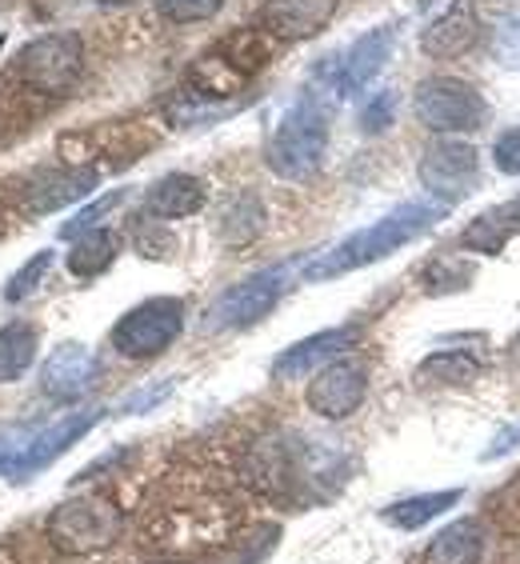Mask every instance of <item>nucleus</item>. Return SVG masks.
Segmentation results:
<instances>
[{
  "label": "nucleus",
  "instance_id": "nucleus-1",
  "mask_svg": "<svg viewBox=\"0 0 520 564\" xmlns=\"http://www.w3.org/2000/svg\"><path fill=\"white\" fill-rule=\"evenodd\" d=\"M245 480L272 500L328 497L340 480V453L325 448V441H304L293 433L264 436L245 456Z\"/></svg>",
  "mask_w": 520,
  "mask_h": 564
},
{
  "label": "nucleus",
  "instance_id": "nucleus-2",
  "mask_svg": "<svg viewBox=\"0 0 520 564\" xmlns=\"http://www.w3.org/2000/svg\"><path fill=\"white\" fill-rule=\"evenodd\" d=\"M445 213H448V205H441V200H409V205L392 208L389 217L372 220L369 228H357L353 237H345L340 245L321 252L316 261H308L304 281H333V276H345V272H357V269H365V264L384 261V257H392L397 249H404V245H412L416 237H424Z\"/></svg>",
  "mask_w": 520,
  "mask_h": 564
},
{
  "label": "nucleus",
  "instance_id": "nucleus-3",
  "mask_svg": "<svg viewBox=\"0 0 520 564\" xmlns=\"http://www.w3.org/2000/svg\"><path fill=\"white\" fill-rule=\"evenodd\" d=\"M328 149V109L321 97H301L293 109L277 120L264 161L284 181H308L321 169Z\"/></svg>",
  "mask_w": 520,
  "mask_h": 564
},
{
  "label": "nucleus",
  "instance_id": "nucleus-4",
  "mask_svg": "<svg viewBox=\"0 0 520 564\" xmlns=\"http://www.w3.org/2000/svg\"><path fill=\"white\" fill-rule=\"evenodd\" d=\"M44 529H48V541L61 553L88 556L117 541L120 529H124V512L109 497H76L65 500V505H56Z\"/></svg>",
  "mask_w": 520,
  "mask_h": 564
},
{
  "label": "nucleus",
  "instance_id": "nucleus-5",
  "mask_svg": "<svg viewBox=\"0 0 520 564\" xmlns=\"http://www.w3.org/2000/svg\"><path fill=\"white\" fill-rule=\"evenodd\" d=\"M85 68V44L76 33L36 36L17 56V80L36 97H68Z\"/></svg>",
  "mask_w": 520,
  "mask_h": 564
},
{
  "label": "nucleus",
  "instance_id": "nucleus-6",
  "mask_svg": "<svg viewBox=\"0 0 520 564\" xmlns=\"http://www.w3.org/2000/svg\"><path fill=\"white\" fill-rule=\"evenodd\" d=\"M105 416V409H85V413H68L61 421L33 429V433H17V445H0V477L29 480L41 468H48L56 456H65L93 424Z\"/></svg>",
  "mask_w": 520,
  "mask_h": 564
},
{
  "label": "nucleus",
  "instance_id": "nucleus-7",
  "mask_svg": "<svg viewBox=\"0 0 520 564\" xmlns=\"http://www.w3.org/2000/svg\"><path fill=\"white\" fill-rule=\"evenodd\" d=\"M181 333H185V301L152 296V301L137 304L120 316L117 328H112V348L129 360H149L161 357Z\"/></svg>",
  "mask_w": 520,
  "mask_h": 564
},
{
  "label": "nucleus",
  "instance_id": "nucleus-8",
  "mask_svg": "<svg viewBox=\"0 0 520 564\" xmlns=\"http://www.w3.org/2000/svg\"><path fill=\"white\" fill-rule=\"evenodd\" d=\"M412 112L424 129L433 132H477L488 120V105L477 88L461 80V76H429L421 80Z\"/></svg>",
  "mask_w": 520,
  "mask_h": 564
},
{
  "label": "nucleus",
  "instance_id": "nucleus-9",
  "mask_svg": "<svg viewBox=\"0 0 520 564\" xmlns=\"http://www.w3.org/2000/svg\"><path fill=\"white\" fill-rule=\"evenodd\" d=\"M289 281H293V264H272V269L252 272L249 281L232 284V289H225L217 296V304L208 308L205 328L225 333V328L257 325L260 316H269L277 308V301L289 293Z\"/></svg>",
  "mask_w": 520,
  "mask_h": 564
},
{
  "label": "nucleus",
  "instance_id": "nucleus-10",
  "mask_svg": "<svg viewBox=\"0 0 520 564\" xmlns=\"http://www.w3.org/2000/svg\"><path fill=\"white\" fill-rule=\"evenodd\" d=\"M369 397V369H365V360L357 357H336L328 360L325 369H316L313 384L304 392V401L313 409L316 416H325V421H345L353 416L365 404Z\"/></svg>",
  "mask_w": 520,
  "mask_h": 564
},
{
  "label": "nucleus",
  "instance_id": "nucleus-11",
  "mask_svg": "<svg viewBox=\"0 0 520 564\" xmlns=\"http://www.w3.org/2000/svg\"><path fill=\"white\" fill-rule=\"evenodd\" d=\"M477 176H480V161H477V149H473V144L436 141L424 149L421 185L429 188V196L441 200V205H453V200L473 193Z\"/></svg>",
  "mask_w": 520,
  "mask_h": 564
},
{
  "label": "nucleus",
  "instance_id": "nucleus-12",
  "mask_svg": "<svg viewBox=\"0 0 520 564\" xmlns=\"http://www.w3.org/2000/svg\"><path fill=\"white\" fill-rule=\"evenodd\" d=\"M100 377V365L97 357L88 352L85 345H61L48 352V360H44L41 369V389L44 397H53V401L61 404H73L80 401V397H88V389L97 384Z\"/></svg>",
  "mask_w": 520,
  "mask_h": 564
},
{
  "label": "nucleus",
  "instance_id": "nucleus-13",
  "mask_svg": "<svg viewBox=\"0 0 520 564\" xmlns=\"http://www.w3.org/2000/svg\"><path fill=\"white\" fill-rule=\"evenodd\" d=\"M357 340H360V328L357 325L325 328V333H316V337H304V340H296L293 348H284L281 357L272 360V377H277V380L313 377L316 369H325L328 360L345 357V352L357 345Z\"/></svg>",
  "mask_w": 520,
  "mask_h": 564
},
{
  "label": "nucleus",
  "instance_id": "nucleus-14",
  "mask_svg": "<svg viewBox=\"0 0 520 564\" xmlns=\"http://www.w3.org/2000/svg\"><path fill=\"white\" fill-rule=\"evenodd\" d=\"M97 169H41L21 185V200L29 213H56V208H68L76 200H85L93 188H97Z\"/></svg>",
  "mask_w": 520,
  "mask_h": 564
},
{
  "label": "nucleus",
  "instance_id": "nucleus-15",
  "mask_svg": "<svg viewBox=\"0 0 520 564\" xmlns=\"http://www.w3.org/2000/svg\"><path fill=\"white\" fill-rule=\"evenodd\" d=\"M392 36H397L392 29H372V33L357 36V41L348 44L345 56H340V61H336V68H333L336 97H353V93H360V88L369 85L380 68L389 65Z\"/></svg>",
  "mask_w": 520,
  "mask_h": 564
},
{
  "label": "nucleus",
  "instance_id": "nucleus-16",
  "mask_svg": "<svg viewBox=\"0 0 520 564\" xmlns=\"http://www.w3.org/2000/svg\"><path fill=\"white\" fill-rule=\"evenodd\" d=\"M336 0H264L260 29L277 41H304L333 21Z\"/></svg>",
  "mask_w": 520,
  "mask_h": 564
},
{
  "label": "nucleus",
  "instance_id": "nucleus-17",
  "mask_svg": "<svg viewBox=\"0 0 520 564\" xmlns=\"http://www.w3.org/2000/svg\"><path fill=\"white\" fill-rule=\"evenodd\" d=\"M144 208L161 220H185L205 208V181L193 173H169L152 181L144 193Z\"/></svg>",
  "mask_w": 520,
  "mask_h": 564
},
{
  "label": "nucleus",
  "instance_id": "nucleus-18",
  "mask_svg": "<svg viewBox=\"0 0 520 564\" xmlns=\"http://www.w3.org/2000/svg\"><path fill=\"white\" fill-rule=\"evenodd\" d=\"M477 41V12L468 0H453L448 12H441L421 36V48L436 61H448V56H461L468 44Z\"/></svg>",
  "mask_w": 520,
  "mask_h": 564
},
{
  "label": "nucleus",
  "instance_id": "nucleus-19",
  "mask_svg": "<svg viewBox=\"0 0 520 564\" xmlns=\"http://www.w3.org/2000/svg\"><path fill=\"white\" fill-rule=\"evenodd\" d=\"M485 556V529L477 521H453L424 549V564H480Z\"/></svg>",
  "mask_w": 520,
  "mask_h": 564
},
{
  "label": "nucleus",
  "instance_id": "nucleus-20",
  "mask_svg": "<svg viewBox=\"0 0 520 564\" xmlns=\"http://www.w3.org/2000/svg\"><path fill=\"white\" fill-rule=\"evenodd\" d=\"M249 85V76L240 73L225 53H208L201 56L193 68H188V93L205 100H220V97H237L240 88Z\"/></svg>",
  "mask_w": 520,
  "mask_h": 564
},
{
  "label": "nucleus",
  "instance_id": "nucleus-21",
  "mask_svg": "<svg viewBox=\"0 0 520 564\" xmlns=\"http://www.w3.org/2000/svg\"><path fill=\"white\" fill-rule=\"evenodd\" d=\"M120 252V237L109 228H88L73 240V252H68V272L80 276V281H93L100 272H109L112 261Z\"/></svg>",
  "mask_w": 520,
  "mask_h": 564
},
{
  "label": "nucleus",
  "instance_id": "nucleus-22",
  "mask_svg": "<svg viewBox=\"0 0 520 564\" xmlns=\"http://www.w3.org/2000/svg\"><path fill=\"white\" fill-rule=\"evenodd\" d=\"M461 500V489H445V492H421V497H409V500H397V505H389V509L380 512L384 521L392 524V529L401 532H416L424 529L429 521H436L441 512H448Z\"/></svg>",
  "mask_w": 520,
  "mask_h": 564
},
{
  "label": "nucleus",
  "instance_id": "nucleus-23",
  "mask_svg": "<svg viewBox=\"0 0 520 564\" xmlns=\"http://www.w3.org/2000/svg\"><path fill=\"white\" fill-rule=\"evenodd\" d=\"M36 348H41V337H36L33 325L12 321V325L0 328V380H21L33 369Z\"/></svg>",
  "mask_w": 520,
  "mask_h": 564
},
{
  "label": "nucleus",
  "instance_id": "nucleus-24",
  "mask_svg": "<svg viewBox=\"0 0 520 564\" xmlns=\"http://www.w3.org/2000/svg\"><path fill=\"white\" fill-rule=\"evenodd\" d=\"M480 377V360L461 352V348H445V352H433L429 360H421L416 380L421 384H468V380Z\"/></svg>",
  "mask_w": 520,
  "mask_h": 564
},
{
  "label": "nucleus",
  "instance_id": "nucleus-25",
  "mask_svg": "<svg viewBox=\"0 0 520 564\" xmlns=\"http://www.w3.org/2000/svg\"><path fill=\"white\" fill-rule=\"evenodd\" d=\"M272 41H277V36H269L264 29H240V33H232L225 44H220V53H225L245 76H252L269 65Z\"/></svg>",
  "mask_w": 520,
  "mask_h": 564
},
{
  "label": "nucleus",
  "instance_id": "nucleus-26",
  "mask_svg": "<svg viewBox=\"0 0 520 564\" xmlns=\"http://www.w3.org/2000/svg\"><path fill=\"white\" fill-rule=\"evenodd\" d=\"M264 228V208H260L257 196L240 193L237 200H228V208L220 213V237L228 240V245H245V240H252Z\"/></svg>",
  "mask_w": 520,
  "mask_h": 564
},
{
  "label": "nucleus",
  "instance_id": "nucleus-27",
  "mask_svg": "<svg viewBox=\"0 0 520 564\" xmlns=\"http://www.w3.org/2000/svg\"><path fill=\"white\" fill-rule=\"evenodd\" d=\"M48 269H53V249H41L33 257V261H24L21 269L12 272L9 284H4V301H29V296L36 293L44 284V276H48Z\"/></svg>",
  "mask_w": 520,
  "mask_h": 564
},
{
  "label": "nucleus",
  "instance_id": "nucleus-28",
  "mask_svg": "<svg viewBox=\"0 0 520 564\" xmlns=\"http://www.w3.org/2000/svg\"><path fill=\"white\" fill-rule=\"evenodd\" d=\"M124 196H129V188H112L109 196H100V200H93L88 208H80L73 220H68L65 228H61V237L65 240H76L80 232H88V228H100V220L109 217L112 208L117 205H124Z\"/></svg>",
  "mask_w": 520,
  "mask_h": 564
},
{
  "label": "nucleus",
  "instance_id": "nucleus-29",
  "mask_svg": "<svg viewBox=\"0 0 520 564\" xmlns=\"http://www.w3.org/2000/svg\"><path fill=\"white\" fill-rule=\"evenodd\" d=\"M492 61L500 68H520V9L509 12L492 33Z\"/></svg>",
  "mask_w": 520,
  "mask_h": 564
},
{
  "label": "nucleus",
  "instance_id": "nucleus-30",
  "mask_svg": "<svg viewBox=\"0 0 520 564\" xmlns=\"http://www.w3.org/2000/svg\"><path fill=\"white\" fill-rule=\"evenodd\" d=\"M225 9V0H161V17L173 24H196L208 21Z\"/></svg>",
  "mask_w": 520,
  "mask_h": 564
},
{
  "label": "nucleus",
  "instance_id": "nucleus-31",
  "mask_svg": "<svg viewBox=\"0 0 520 564\" xmlns=\"http://www.w3.org/2000/svg\"><path fill=\"white\" fill-rule=\"evenodd\" d=\"M397 124V93H377L372 100H365L360 109V132H384Z\"/></svg>",
  "mask_w": 520,
  "mask_h": 564
},
{
  "label": "nucleus",
  "instance_id": "nucleus-32",
  "mask_svg": "<svg viewBox=\"0 0 520 564\" xmlns=\"http://www.w3.org/2000/svg\"><path fill=\"white\" fill-rule=\"evenodd\" d=\"M505 237H509V228H500L497 217H480L477 225H468L465 228V249L473 252H497L500 245H505Z\"/></svg>",
  "mask_w": 520,
  "mask_h": 564
},
{
  "label": "nucleus",
  "instance_id": "nucleus-33",
  "mask_svg": "<svg viewBox=\"0 0 520 564\" xmlns=\"http://www.w3.org/2000/svg\"><path fill=\"white\" fill-rule=\"evenodd\" d=\"M492 161L505 176H520V129L500 132L497 144H492Z\"/></svg>",
  "mask_w": 520,
  "mask_h": 564
},
{
  "label": "nucleus",
  "instance_id": "nucleus-34",
  "mask_svg": "<svg viewBox=\"0 0 520 564\" xmlns=\"http://www.w3.org/2000/svg\"><path fill=\"white\" fill-rule=\"evenodd\" d=\"M169 392H173V380H161V384H149V389L129 392V397L120 401V413H149V409H156Z\"/></svg>",
  "mask_w": 520,
  "mask_h": 564
},
{
  "label": "nucleus",
  "instance_id": "nucleus-35",
  "mask_svg": "<svg viewBox=\"0 0 520 564\" xmlns=\"http://www.w3.org/2000/svg\"><path fill=\"white\" fill-rule=\"evenodd\" d=\"M468 281V269H461V264L453 261H436L433 269L424 272V284L433 289V293H441V289H465Z\"/></svg>",
  "mask_w": 520,
  "mask_h": 564
},
{
  "label": "nucleus",
  "instance_id": "nucleus-36",
  "mask_svg": "<svg viewBox=\"0 0 520 564\" xmlns=\"http://www.w3.org/2000/svg\"><path fill=\"white\" fill-rule=\"evenodd\" d=\"M272 544H277V529H264V532H260V536H252L249 549H245V553H240L232 564H260V561H264V556L272 553Z\"/></svg>",
  "mask_w": 520,
  "mask_h": 564
},
{
  "label": "nucleus",
  "instance_id": "nucleus-37",
  "mask_svg": "<svg viewBox=\"0 0 520 564\" xmlns=\"http://www.w3.org/2000/svg\"><path fill=\"white\" fill-rule=\"evenodd\" d=\"M520 445V424H509V429H500L497 436H492V445L485 448V460H497V456H505V453H512V448Z\"/></svg>",
  "mask_w": 520,
  "mask_h": 564
},
{
  "label": "nucleus",
  "instance_id": "nucleus-38",
  "mask_svg": "<svg viewBox=\"0 0 520 564\" xmlns=\"http://www.w3.org/2000/svg\"><path fill=\"white\" fill-rule=\"evenodd\" d=\"M509 220H512V225H520V200H517V205L509 208Z\"/></svg>",
  "mask_w": 520,
  "mask_h": 564
},
{
  "label": "nucleus",
  "instance_id": "nucleus-39",
  "mask_svg": "<svg viewBox=\"0 0 520 564\" xmlns=\"http://www.w3.org/2000/svg\"><path fill=\"white\" fill-rule=\"evenodd\" d=\"M100 4H129V0H100Z\"/></svg>",
  "mask_w": 520,
  "mask_h": 564
},
{
  "label": "nucleus",
  "instance_id": "nucleus-40",
  "mask_svg": "<svg viewBox=\"0 0 520 564\" xmlns=\"http://www.w3.org/2000/svg\"><path fill=\"white\" fill-rule=\"evenodd\" d=\"M161 564H185V561H161Z\"/></svg>",
  "mask_w": 520,
  "mask_h": 564
}]
</instances>
